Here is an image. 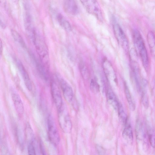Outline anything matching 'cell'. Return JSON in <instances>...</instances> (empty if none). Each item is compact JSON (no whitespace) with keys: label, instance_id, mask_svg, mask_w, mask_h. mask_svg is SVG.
Returning a JSON list of instances; mask_svg holds the SVG:
<instances>
[{"label":"cell","instance_id":"obj_1","mask_svg":"<svg viewBox=\"0 0 155 155\" xmlns=\"http://www.w3.org/2000/svg\"><path fill=\"white\" fill-rule=\"evenodd\" d=\"M133 38L135 50L140 57L143 67L147 70L149 66V57L143 38L138 30L135 29L133 31Z\"/></svg>","mask_w":155,"mask_h":155},{"label":"cell","instance_id":"obj_2","mask_svg":"<svg viewBox=\"0 0 155 155\" xmlns=\"http://www.w3.org/2000/svg\"><path fill=\"white\" fill-rule=\"evenodd\" d=\"M87 12L94 16L100 21L103 20L102 12L97 0H80Z\"/></svg>","mask_w":155,"mask_h":155},{"label":"cell","instance_id":"obj_3","mask_svg":"<svg viewBox=\"0 0 155 155\" xmlns=\"http://www.w3.org/2000/svg\"><path fill=\"white\" fill-rule=\"evenodd\" d=\"M58 118L62 130L65 133H70L72 129V123L67 111L63 106L58 110Z\"/></svg>","mask_w":155,"mask_h":155},{"label":"cell","instance_id":"obj_4","mask_svg":"<svg viewBox=\"0 0 155 155\" xmlns=\"http://www.w3.org/2000/svg\"><path fill=\"white\" fill-rule=\"evenodd\" d=\"M37 51L43 62L45 64L48 61V50L46 44L41 37L36 33L33 41Z\"/></svg>","mask_w":155,"mask_h":155},{"label":"cell","instance_id":"obj_5","mask_svg":"<svg viewBox=\"0 0 155 155\" xmlns=\"http://www.w3.org/2000/svg\"><path fill=\"white\" fill-rule=\"evenodd\" d=\"M48 127L49 139L52 143L57 146L60 141V136L54 120L51 115L48 117Z\"/></svg>","mask_w":155,"mask_h":155},{"label":"cell","instance_id":"obj_6","mask_svg":"<svg viewBox=\"0 0 155 155\" xmlns=\"http://www.w3.org/2000/svg\"><path fill=\"white\" fill-rule=\"evenodd\" d=\"M56 77L61 87L64 98L67 102H71L73 97V93L71 87L60 74H57Z\"/></svg>","mask_w":155,"mask_h":155},{"label":"cell","instance_id":"obj_7","mask_svg":"<svg viewBox=\"0 0 155 155\" xmlns=\"http://www.w3.org/2000/svg\"><path fill=\"white\" fill-rule=\"evenodd\" d=\"M113 28L115 37L117 41L126 51L128 49L129 45L127 39L119 25L114 22Z\"/></svg>","mask_w":155,"mask_h":155},{"label":"cell","instance_id":"obj_8","mask_svg":"<svg viewBox=\"0 0 155 155\" xmlns=\"http://www.w3.org/2000/svg\"><path fill=\"white\" fill-rule=\"evenodd\" d=\"M51 88L53 101L58 110L63 106L62 100L58 86L54 81H51Z\"/></svg>","mask_w":155,"mask_h":155},{"label":"cell","instance_id":"obj_9","mask_svg":"<svg viewBox=\"0 0 155 155\" xmlns=\"http://www.w3.org/2000/svg\"><path fill=\"white\" fill-rule=\"evenodd\" d=\"M15 61L17 67L22 76L26 87L29 91H31L33 89L32 85L28 73L19 60L16 58Z\"/></svg>","mask_w":155,"mask_h":155},{"label":"cell","instance_id":"obj_10","mask_svg":"<svg viewBox=\"0 0 155 155\" xmlns=\"http://www.w3.org/2000/svg\"><path fill=\"white\" fill-rule=\"evenodd\" d=\"M104 72L109 81L116 82V77L114 69L110 63L107 61L105 60L103 64Z\"/></svg>","mask_w":155,"mask_h":155},{"label":"cell","instance_id":"obj_11","mask_svg":"<svg viewBox=\"0 0 155 155\" xmlns=\"http://www.w3.org/2000/svg\"><path fill=\"white\" fill-rule=\"evenodd\" d=\"M11 95L15 109L18 113L21 115L23 113L24 108L23 103L19 94L14 90H11Z\"/></svg>","mask_w":155,"mask_h":155},{"label":"cell","instance_id":"obj_12","mask_svg":"<svg viewBox=\"0 0 155 155\" xmlns=\"http://www.w3.org/2000/svg\"><path fill=\"white\" fill-rule=\"evenodd\" d=\"M64 8L67 13L71 15H76L78 12V7L75 0H65Z\"/></svg>","mask_w":155,"mask_h":155},{"label":"cell","instance_id":"obj_13","mask_svg":"<svg viewBox=\"0 0 155 155\" xmlns=\"http://www.w3.org/2000/svg\"><path fill=\"white\" fill-rule=\"evenodd\" d=\"M125 125V126L123 132L122 136L128 143H132L133 140L132 127L130 124L128 123L127 121Z\"/></svg>","mask_w":155,"mask_h":155},{"label":"cell","instance_id":"obj_14","mask_svg":"<svg viewBox=\"0 0 155 155\" xmlns=\"http://www.w3.org/2000/svg\"><path fill=\"white\" fill-rule=\"evenodd\" d=\"M107 97L109 104L116 110H117L119 104L115 94L110 89L108 90L107 92Z\"/></svg>","mask_w":155,"mask_h":155},{"label":"cell","instance_id":"obj_15","mask_svg":"<svg viewBox=\"0 0 155 155\" xmlns=\"http://www.w3.org/2000/svg\"><path fill=\"white\" fill-rule=\"evenodd\" d=\"M147 37L151 52L155 59V35L152 31H150L147 34Z\"/></svg>","mask_w":155,"mask_h":155},{"label":"cell","instance_id":"obj_16","mask_svg":"<svg viewBox=\"0 0 155 155\" xmlns=\"http://www.w3.org/2000/svg\"><path fill=\"white\" fill-rule=\"evenodd\" d=\"M57 19L60 25L66 31L70 32L71 30L70 24L61 14H59L57 16Z\"/></svg>","mask_w":155,"mask_h":155},{"label":"cell","instance_id":"obj_17","mask_svg":"<svg viewBox=\"0 0 155 155\" xmlns=\"http://www.w3.org/2000/svg\"><path fill=\"white\" fill-rule=\"evenodd\" d=\"M125 92L129 107L132 111H134L135 108V105L131 96L129 89L126 84L124 85Z\"/></svg>","mask_w":155,"mask_h":155},{"label":"cell","instance_id":"obj_18","mask_svg":"<svg viewBox=\"0 0 155 155\" xmlns=\"http://www.w3.org/2000/svg\"><path fill=\"white\" fill-rule=\"evenodd\" d=\"M135 131L137 138L138 139H142L145 136L141 122L138 120L136 123Z\"/></svg>","mask_w":155,"mask_h":155},{"label":"cell","instance_id":"obj_19","mask_svg":"<svg viewBox=\"0 0 155 155\" xmlns=\"http://www.w3.org/2000/svg\"><path fill=\"white\" fill-rule=\"evenodd\" d=\"M11 34L15 41L20 44L23 48H26V45L24 40L17 31L15 30H11Z\"/></svg>","mask_w":155,"mask_h":155},{"label":"cell","instance_id":"obj_20","mask_svg":"<svg viewBox=\"0 0 155 155\" xmlns=\"http://www.w3.org/2000/svg\"><path fill=\"white\" fill-rule=\"evenodd\" d=\"M117 110L120 120L123 124H125L127 121V117L123 106L121 104L119 103Z\"/></svg>","mask_w":155,"mask_h":155},{"label":"cell","instance_id":"obj_21","mask_svg":"<svg viewBox=\"0 0 155 155\" xmlns=\"http://www.w3.org/2000/svg\"><path fill=\"white\" fill-rule=\"evenodd\" d=\"M80 68L81 74L83 78L87 79L89 77L88 71L86 66L83 63H81Z\"/></svg>","mask_w":155,"mask_h":155},{"label":"cell","instance_id":"obj_22","mask_svg":"<svg viewBox=\"0 0 155 155\" xmlns=\"http://www.w3.org/2000/svg\"><path fill=\"white\" fill-rule=\"evenodd\" d=\"M148 137L151 146L155 147V133L152 130H150L148 132Z\"/></svg>","mask_w":155,"mask_h":155},{"label":"cell","instance_id":"obj_23","mask_svg":"<svg viewBox=\"0 0 155 155\" xmlns=\"http://www.w3.org/2000/svg\"><path fill=\"white\" fill-rule=\"evenodd\" d=\"M34 141L29 142L28 146V151L29 155H35L36 150Z\"/></svg>","mask_w":155,"mask_h":155},{"label":"cell","instance_id":"obj_24","mask_svg":"<svg viewBox=\"0 0 155 155\" xmlns=\"http://www.w3.org/2000/svg\"><path fill=\"white\" fill-rule=\"evenodd\" d=\"M142 101L144 106L147 108L148 107L149 101L148 96L145 91H142Z\"/></svg>","mask_w":155,"mask_h":155},{"label":"cell","instance_id":"obj_25","mask_svg":"<svg viewBox=\"0 0 155 155\" xmlns=\"http://www.w3.org/2000/svg\"><path fill=\"white\" fill-rule=\"evenodd\" d=\"M91 90L94 93L97 92L99 90V86L98 83L93 80H92L90 83Z\"/></svg>","mask_w":155,"mask_h":155},{"label":"cell","instance_id":"obj_26","mask_svg":"<svg viewBox=\"0 0 155 155\" xmlns=\"http://www.w3.org/2000/svg\"><path fill=\"white\" fill-rule=\"evenodd\" d=\"M97 148L98 152L100 153V154H104V150L101 147L98 146Z\"/></svg>","mask_w":155,"mask_h":155},{"label":"cell","instance_id":"obj_27","mask_svg":"<svg viewBox=\"0 0 155 155\" xmlns=\"http://www.w3.org/2000/svg\"><path fill=\"white\" fill-rule=\"evenodd\" d=\"M153 93L155 97V83L153 87Z\"/></svg>","mask_w":155,"mask_h":155},{"label":"cell","instance_id":"obj_28","mask_svg":"<svg viewBox=\"0 0 155 155\" xmlns=\"http://www.w3.org/2000/svg\"><path fill=\"white\" fill-rule=\"evenodd\" d=\"M5 0H0V2L1 3H2V4L5 3Z\"/></svg>","mask_w":155,"mask_h":155},{"label":"cell","instance_id":"obj_29","mask_svg":"<svg viewBox=\"0 0 155 155\" xmlns=\"http://www.w3.org/2000/svg\"><path fill=\"white\" fill-rule=\"evenodd\" d=\"M13 0L14 1H15V2H18V1L19 0Z\"/></svg>","mask_w":155,"mask_h":155}]
</instances>
